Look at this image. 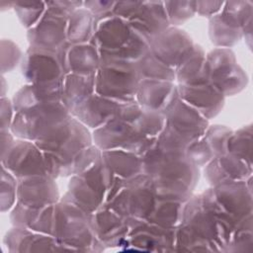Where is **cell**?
<instances>
[{"label":"cell","instance_id":"cell-5","mask_svg":"<svg viewBox=\"0 0 253 253\" xmlns=\"http://www.w3.org/2000/svg\"><path fill=\"white\" fill-rule=\"evenodd\" d=\"M71 117L60 101L37 104L15 112L10 130L20 139L36 142L50 135Z\"/></svg>","mask_w":253,"mask_h":253},{"label":"cell","instance_id":"cell-7","mask_svg":"<svg viewBox=\"0 0 253 253\" xmlns=\"http://www.w3.org/2000/svg\"><path fill=\"white\" fill-rule=\"evenodd\" d=\"M157 201L152 180L146 174L141 173L125 180L123 188L106 206L125 217L147 220Z\"/></svg>","mask_w":253,"mask_h":253},{"label":"cell","instance_id":"cell-12","mask_svg":"<svg viewBox=\"0 0 253 253\" xmlns=\"http://www.w3.org/2000/svg\"><path fill=\"white\" fill-rule=\"evenodd\" d=\"M132 218L125 217L104 205L90 214V223L96 238L107 248L124 247Z\"/></svg>","mask_w":253,"mask_h":253},{"label":"cell","instance_id":"cell-31","mask_svg":"<svg viewBox=\"0 0 253 253\" xmlns=\"http://www.w3.org/2000/svg\"><path fill=\"white\" fill-rule=\"evenodd\" d=\"M232 131L223 126H208L203 138L212 150L214 156L227 153V141Z\"/></svg>","mask_w":253,"mask_h":253},{"label":"cell","instance_id":"cell-18","mask_svg":"<svg viewBox=\"0 0 253 253\" xmlns=\"http://www.w3.org/2000/svg\"><path fill=\"white\" fill-rule=\"evenodd\" d=\"M178 97V86L171 81L141 79L135 102L144 110L163 114Z\"/></svg>","mask_w":253,"mask_h":253},{"label":"cell","instance_id":"cell-20","mask_svg":"<svg viewBox=\"0 0 253 253\" xmlns=\"http://www.w3.org/2000/svg\"><path fill=\"white\" fill-rule=\"evenodd\" d=\"M178 95L207 120L216 116L224 103V96L210 83L179 85Z\"/></svg>","mask_w":253,"mask_h":253},{"label":"cell","instance_id":"cell-27","mask_svg":"<svg viewBox=\"0 0 253 253\" xmlns=\"http://www.w3.org/2000/svg\"><path fill=\"white\" fill-rule=\"evenodd\" d=\"M184 204L175 201L158 200L146 221L168 228L177 227L182 220Z\"/></svg>","mask_w":253,"mask_h":253},{"label":"cell","instance_id":"cell-6","mask_svg":"<svg viewBox=\"0 0 253 253\" xmlns=\"http://www.w3.org/2000/svg\"><path fill=\"white\" fill-rule=\"evenodd\" d=\"M95 93L118 103L135 101L141 80L135 62L101 57L94 74Z\"/></svg>","mask_w":253,"mask_h":253},{"label":"cell","instance_id":"cell-34","mask_svg":"<svg viewBox=\"0 0 253 253\" xmlns=\"http://www.w3.org/2000/svg\"><path fill=\"white\" fill-rule=\"evenodd\" d=\"M13 104L8 99H1V130H9L13 122Z\"/></svg>","mask_w":253,"mask_h":253},{"label":"cell","instance_id":"cell-19","mask_svg":"<svg viewBox=\"0 0 253 253\" xmlns=\"http://www.w3.org/2000/svg\"><path fill=\"white\" fill-rule=\"evenodd\" d=\"M3 242L11 253L64 250L53 236L18 226H14L6 233Z\"/></svg>","mask_w":253,"mask_h":253},{"label":"cell","instance_id":"cell-28","mask_svg":"<svg viewBox=\"0 0 253 253\" xmlns=\"http://www.w3.org/2000/svg\"><path fill=\"white\" fill-rule=\"evenodd\" d=\"M141 79L152 80H175V70L158 59L150 50L135 62Z\"/></svg>","mask_w":253,"mask_h":253},{"label":"cell","instance_id":"cell-32","mask_svg":"<svg viewBox=\"0 0 253 253\" xmlns=\"http://www.w3.org/2000/svg\"><path fill=\"white\" fill-rule=\"evenodd\" d=\"M18 180L6 168L2 166V182H1V211L10 210L17 199Z\"/></svg>","mask_w":253,"mask_h":253},{"label":"cell","instance_id":"cell-11","mask_svg":"<svg viewBox=\"0 0 253 253\" xmlns=\"http://www.w3.org/2000/svg\"><path fill=\"white\" fill-rule=\"evenodd\" d=\"M1 163L17 180L47 175L42 151L34 141L26 139L14 141L9 150L1 156Z\"/></svg>","mask_w":253,"mask_h":253},{"label":"cell","instance_id":"cell-1","mask_svg":"<svg viewBox=\"0 0 253 253\" xmlns=\"http://www.w3.org/2000/svg\"><path fill=\"white\" fill-rule=\"evenodd\" d=\"M142 173L153 182L158 200L186 203L199 179V169L185 152L167 151L156 144L142 156Z\"/></svg>","mask_w":253,"mask_h":253},{"label":"cell","instance_id":"cell-25","mask_svg":"<svg viewBox=\"0 0 253 253\" xmlns=\"http://www.w3.org/2000/svg\"><path fill=\"white\" fill-rule=\"evenodd\" d=\"M175 79L179 85H200L209 83L206 70V55L195 45L192 53L175 69Z\"/></svg>","mask_w":253,"mask_h":253},{"label":"cell","instance_id":"cell-9","mask_svg":"<svg viewBox=\"0 0 253 253\" xmlns=\"http://www.w3.org/2000/svg\"><path fill=\"white\" fill-rule=\"evenodd\" d=\"M22 72L29 84H60L66 75L55 51H48L30 46L26 52Z\"/></svg>","mask_w":253,"mask_h":253},{"label":"cell","instance_id":"cell-3","mask_svg":"<svg viewBox=\"0 0 253 253\" xmlns=\"http://www.w3.org/2000/svg\"><path fill=\"white\" fill-rule=\"evenodd\" d=\"M52 236L64 250L84 252L105 250L94 234L90 214L65 201L54 204Z\"/></svg>","mask_w":253,"mask_h":253},{"label":"cell","instance_id":"cell-2","mask_svg":"<svg viewBox=\"0 0 253 253\" xmlns=\"http://www.w3.org/2000/svg\"><path fill=\"white\" fill-rule=\"evenodd\" d=\"M101 57L138 61L150 49V40L135 31L120 16H110L95 22L91 42Z\"/></svg>","mask_w":253,"mask_h":253},{"label":"cell","instance_id":"cell-15","mask_svg":"<svg viewBox=\"0 0 253 253\" xmlns=\"http://www.w3.org/2000/svg\"><path fill=\"white\" fill-rule=\"evenodd\" d=\"M211 191L220 207L236 219L251 215V190L246 180L220 182Z\"/></svg>","mask_w":253,"mask_h":253},{"label":"cell","instance_id":"cell-24","mask_svg":"<svg viewBox=\"0 0 253 253\" xmlns=\"http://www.w3.org/2000/svg\"><path fill=\"white\" fill-rule=\"evenodd\" d=\"M95 93L94 75L66 74L61 89V103L71 112L77 105Z\"/></svg>","mask_w":253,"mask_h":253},{"label":"cell","instance_id":"cell-23","mask_svg":"<svg viewBox=\"0 0 253 253\" xmlns=\"http://www.w3.org/2000/svg\"><path fill=\"white\" fill-rule=\"evenodd\" d=\"M101 158L118 177L127 180L142 173V157L124 149L104 150Z\"/></svg>","mask_w":253,"mask_h":253},{"label":"cell","instance_id":"cell-14","mask_svg":"<svg viewBox=\"0 0 253 253\" xmlns=\"http://www.w3.org/2000/svg\"><path fill=\"white\" fill-rule=\"evenodd\" d=\"M66 17L52 11L29 30L28 39L32 47L57 52L67 42Z\"/></svg>","mask_w":253,"mask_h":253},{"label":"cell","instance_id":"cell-4","mask_svg":"<svg viewBox=\"0 0 253 253\" xmlns=\"http://www.w3.org/2000/svg\"><path fill=\"white\" fill-rule=\"evenodd\" d=\"M117 176L102 158L83 173L72 176L62 201L71 203L88 214L106 204L108 194Z\"/></svg>","mask_w":253,"mask_h":253},{"label":"cell","instance_id":"cell-16","mask_svg":"<svg viewBox=\"0 0 253 253\" xmlns=\"http://www.w3.org/2000/svg\"><path fill=\"white\" fill-rule=\"evenodd\" d=\"M57 54L66 74L94 75L101 60L99 50L92 42H66L58 49Z\"/></svg>","mask_w":253,"mask_h":253},{"label":"cell","instance_id":"cell-8","mask_svg":"<svg viewBox=\"0 0 253 253\" xmlns=\"http://www.w3.org/2000/svg\"><path fill=\"white\" fill-rule=\"evenodd\" d=\"M206 70L209 83L223 96L240 92L247 82L234 53L226 47L216 48L206 56Z\"/></svg>","mask_w":253,"mask_h":253},{"label":"cell","instance_id":"cell-21","mask_svg":"<svg viewBox=\"0 0 253 253\" xmlns=\"http://www.w3.org/2000/svg\"><path fill=\"white\" fill-rule=\"evenodd\" d=\"M120 105L121 103L94 93L77 105L70 114L86 126L96 129L117 115Z\"/></svg>","mask_w":253,"mask_h":253},{"label":"cell","instance_id":"cell-30","mask_svg":"<svg viewBox=\"0 0 253 253\" xmlns=\"http://www.w3.org/2000/svg\"><path fill=\"white\" fill-rule=\"evenodd\" d=\"M250 145L251 126L243 127L236 132H232L229 136L227 141V152L251 166Z\"/></svg>","mask_w":253,"mask_h":253},{"label":"cell","instance_id":"cell-10","mask_svg":"<svg viewBox=\"0 0 253 253\" xmlns=\"http://www.w3.org/2000/svg\"><path fill=\"white\" fill-rule=\"evenodd\" d=\"M176 227L168 228L146 220L132 219L126 249L152 252H175Z\"/></svg>","mask_w":253,"mask_h":253},{"label":"cell","instance_id":"cell-29","mask_svg":"<svg viewBox=\"0 0 253 253\" xmlns=\"http://www.w3.org/2000/svg\"><path fill=\"white\" fill-rule=\"evenodd\" d=\"M242 30L231 27L221 18H214L211 21L210 35L211 42L219 46H231L239 41Z\"/></svg>","mask_w":253,"mask_h":253},{"label":"cell","instance_id":"cell-22","mask_svg":"<svg viewBox=\"0 0 253 253\" xmlns=\"http://www.w3.org/2000/svg\"><path fill=\"white\" fill-rule=\"evenodd\" d=\"M205 172L209 182L214 186L224 181L247 180L251 177V166L227 152L214 156L207 164Z\"/></svg>","mask_w":253,"mask_h":253},{"label":"cell","instance_id":"cell-26","mask_svg":"<svg viewBox=\"0 0 253 253\" xmlns=\"http://www.w3.org/2000/svg\"><path fill=\"white\" fill-rule=\"evenodd\" d=\"M95 22L89 12L73 13L67 24V42L73 44L90 42L95 31Z\"/></svg>","mask_w":253,"mask_h":253},{"label":"cell","instance_id":"cell-17","mask_svg":"<svg viewBox=\"0 0 253 253\" xmlns=\"http://www.w3.org/2000/svg\"><path fill=\"white\" fill-rule=\"evenodd\" d=\"M59 196L53 178L48 175H37L18 180L17 202L31 208H42L54 205Z\"/></svg>","mask_w":253,"mask_h":253},{"label":"cell","instance_id":"cell-13","mask_svg":"<svg viewBox=\"0 0 253 253\" xmlns=\"http://www.w3.org/2000/svg\"><path fill=\"white\" fill-rule=\"evenodd\" d=\"M195 44L178 29L167 28L150 42V52L174 70L192 53Z\"/></svg>","mask_w":253,"mask_h":253},{"label":"cell","instance_id":"cell-33","mask_svg":"<svg viewBox=\"0 0 253 253\" xmlns=\"http://www.w3.org/2000/svg\"><path fill=\"white\" fill-rule=\"evenodd\" d=\"M2 73L10 71L18 63L21 52L17 45L10 41H2Z\"/></svg>","mask_w":253,"mask_h":253}]
</instances>
